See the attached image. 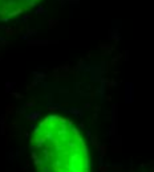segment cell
<instances>
[{
  "mask_svg": "<svg viewBox=\"0 0 154 172\" xmlns=\"http://www.w3.org/2000/svg\"><path fill=\"white\" fill-rule=\"evenodd\" d=\"M41 0H0V20H8L33 8Z\"/></svg>",
  "mask_w": 154,
  "mask_h": 172,
  "instance_id": "2",
  "label": "cell"
},
{
  "mask_svg": "<svg viewBox=\"0 0 154 172\" xmlns=\"http://www.w3.org/2000/svg\"><path fill=\"white\" fill-rule=\"evenodd\" d=\"M31 150L36 172H89L84 138L65 117L44 118L32 133Z\"/></svg>",
  "mask_w": 154,
  "mask_h": 172,
  "instance_id": "1",
  "label": "cell"
}]
</instances>
